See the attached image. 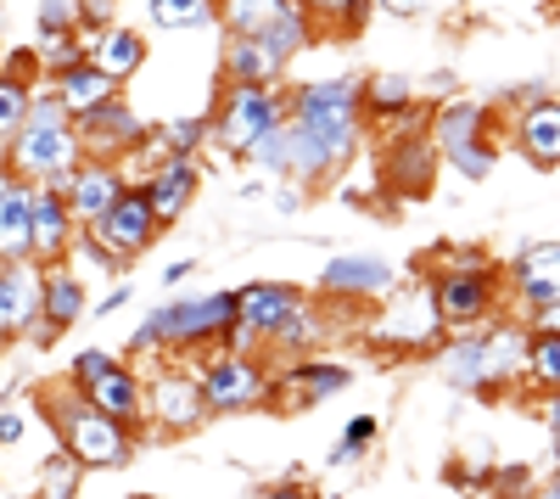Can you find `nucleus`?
<instances>
[{"label":"nucleus","instance_id":"f257e3e1","mask_svg":"<svg viewBox=\"0 0 560 499\" xmlns=\"http://www.w3.org/2000/svg\"><path fill=\"white\" fill-rule=\"evenodd\" d=\"M527 337L533 326L522 314H493L488 326L471 332H448L438 348V371L454 393H471V398H493L522 387L527 376Z\"/></svg>","mask_w":560,"mask_h":499},{"label":"nucleus","instance_id":"f03ea898","mask_svg":"<svg viewBox=\"0 0 560 499\" xmlns=\"http://www.w3.org/2000/svg\"><path fill=\"white\" fill-rule=\"evenodd\" d=\"M34 416L51 427L57 449H62V455H73L84 472H124V466L135 461V449L147 443L135 427L113 421V416L96 410V404H90L79 387H68V376L34 393Z\"/></svg>","mask_w":560,"mask_h":499},{"label":"nucleus","instance_id":"7ed1b4c3","mask_svg":"<svg viewBox=\"0 0 560 499\" xmlns=\"http://www.w3.org/2000/svg\"><path fill=\"white\" fill-rule=\"evenodd\" d=\"M230 326H236V287L179 292V298L140 314V326L129 332V359H158V353L191 359L202 348H224Z\"/></svg>","mask_w":560,"mask_h":499},{"label":"nucleus","instance_id":"20e7f679","mask_svg":"<svg viewBox=\"0 0 560 499\" xmlns=\"http://www.w3.org/2000/svg\"><path fill=\"white\" fill-rule=\"evenodd\" d=\"M359 84H364V73H325V79L287 84V118L337 163V174L359 158L364 129H370L364 107H359Z\"/></svg>","mask_w":560,"mask_h":499},{"label":"nucleus","instance_id":"39448f33","mask_svg":"<svg viewBox=\"0 0 560 499\" xmlns=\"http://www.w3.org/2000/svg\"><path fill=\"white\" fill-rule=\"evenodd\" d=\"M208 416H247L275 404V359L264 348H202L191 353Z\"/></svg>","mask_w":560,"mask_h":499},{"label":"nucleus","instance_id":"423d86ee","mask_svg":"<svg viewBox=\"0 0 560 499\" xmlns=\"http://www.w3.org/2000/svg\"><path fill=\"white\" fill-rule=\"evenodd\" d=\"M68 387H79L96 410H107L113 421L135 427L147 438V376L135 371L129 353H113V348H79L68 359Z\"/></svg>","mask_w":560,"mask_h":499},{"label":"nucleus","instance_id":"0eeeda50","mask_svg":"<svg viewBox=\"0 0 560 499\" xmlns=\"http://www.w3.org/2000/svg\"><path fill=\"white\" fill-rule=\"evenodd\" d=\"M432 303L443 332H471L488 326L493 314H504V264H432Z\"/></svg>","mask_w":560,"mask_h":499},{"label":"nucleus","instance_id":"6e6552de","mask_svg":"<svg viewBox=\"0 0 560 499\" xmlns=\"http://www.w3.org/2000/svg\"><path fill=\"white\" fill-rule=\"evenodd\" d=\"M443 321H438V303H432V281L420 276L409 287H393L382 298V314L370 326V343L382 353H398V359H427L443 348Z\"/></svg>","mask_w":560,"mask_h":499},{"label":"nucleus","instance_id":"1a4fd4ad","mask_svg":"<svg viewBox=\"0 0 560 499\" xmlns=\"http://www.w3.org/2000/svg\"><path fill=\"white\" fill-rule=\"evenodd\" d=\"M275 124H287V79L275 84H224L213 107V147L230 158H247Z\"/></svg>","mask_w":560,"mask_h":499},{"label":"nucleus","instance_id":"9d476101","mask_svg":"<svg viewBox=\"0 0 560 499\" xmlns=\"http://www.w3.org/2000/svg\"><path fill=\"white\" fill-rule=\"evenodd\" d=\"M208 421V404L197 387L191 359L179 353H158V365L147 371V432L158 427L163 438H185Z\"/></svg>","mask_w":560,"mask_h":499},{"label":"nucleus","instance_id":"9b49d317","mask_svg":"<svg viewBox=\"0 0 560 499\" xmlns=\"http://www.w3.org/2000/svg\"><path fill=\"white\" fill-rule=\"evenodd\" d=\"M79 158H84V141L73 124H23L12 135V147L0 152V163L18 179H28V186H62Z\"/></svg>","mask_w":560,"mask_h":499},{"label":"nucleus","instance_id":"f8f14e48","mask_svg":"<svg viewBox=\"0 0 560 499\" xmlns=\"http://www.w3.org/2000/svg\"><path fill=\"white\" fill-rule=\"evenodd\" d=\"M353 387V365L331 353H298V359H275V404L269 410H314V404L337 398Z\"/></svg>","mask_w":560,"mask_h":499},{"label":"nucleus","instance_id":"ddd939ff","mask_svg":"<svg viewBox=\"0 0 560 499\" xmlns=\"http://www.w3.org/2000/svg\"><path fill=\"white\" fill-rule=\"evenodd\" d=\"M438 169H443V152L432 147L427 129H409V135H382V158H376V174H382V192L387 197H432L438 186Z\"/></svg>","mask_w":560,"mask_h":499},{"label":"nucleus","instance_id":"4468645a","mask_svg":"<svg viewBox=\"0 0 560 499\" xmlns=\"http://www.w3.org/2000/svg\"><path fill=\"white\" fill-rule=\"evenodd\" d=\"M319 298L337 309H359V303H382L398 287V269L376 253H337L319 264Z\"/></svg>","mask_w":560,"mask_h":499},{"label":"nucleus","instance_id":"2eb2a0df","mask_svg":"<svg viewBox=\"0 0 560 499\" xmlns=\"http://www.w3.org/2000/svg\"><path fill=\"white\" fill-rule=\"evenodd\" d=\"M84 231L96 236L118 264H135L140 253H147V247L163 236V224H158V213H152L147 192H140V186H124V192H118V202H113L102 219H90Z\"/></svg>","mask_w":560,"mask_h":499},{"label":"nucleus","instance_id":"dca6fc26","mask_svg":"<svg viewBox=\"0 0 560 499\" xmlns=\"http://www.w3.org/2000/svg\"><path fill=\"white\" fill-rule=\"evenodd\" d=\"M73 129H79V141H84V158H124V152H135L140 141H147L158 124L140 118L124 102V90H118V96H107V102H96L90 113H79Z\"/></svg>","mask_w":560,"mask_h":499},{"label":"nucleus","instance_id":"f3484780","mask_svg":"<svg viewBox=\"0 0 560 499\" xmlns=\"http://www.w3.org/2000/svg\"><path fill=\"white\" fill-rule=\"evenodd\" d=\"M504 287L516 298L522 321L560 298V242H522L504 264Z\"/></svg>","mask_w":560,"mask_h":499},{"label":"nucleus","instance_id":"a211bd4d","mask_svg":"<svg viewBox=\"0 0 560 499\" xmlns=\"http://www.w3.org/2000/svg\"><path fill=\"white\" fill-rule=\"evenodd\" d=\"M493 129H499L493 102L465 96V90H454V96L432 102V118H427V135H432V147H438L443 158H448L454 147H465V141H488Z\"/></svg>","mask_w":560,"mask_h":499},{"label":"nucleus","instance_id":"6ab92c4d","mask_svg":"<svg viewBox=\"0 0 560 499\" xmlns=\"http://www.w3.org/2000/svg\"><path fill=\"white\" fill-rule=\"evenodd\" d=\"M129 186L124 179V169H118V158H79L73 163V174L62 179V197H68V213L79 219V224H90V219H102L113 202H118V192Z\"/></svg>","mask_w":560,"mask_h":499},{"label":"nucleus","instance_id":"aec40b11","mask_svg":"<svg viewBox=\"0 0 560 499\" xmlns=\"http://www.w3.org/2000/svg\"><path fill=\"white\" fill-rule=\"evenodd\" d=\"M140 192H147L158 224L168 231V224H179L185 213H191V202L202 197V163L197 158H163L147 179H140Z\"/></svg>","mask_w":560,"mask_h":499},{"label":"nucleus","instance_id":"412c9836","mask_svg":"<svg viewBox=\"0 0 560 499\" xmlns=\"http://www.w3.org/2000/svg\"><path fill=\"white\" fill-rule=\"evenodd\" d=\"M79 236V219L68 213V197L57 186H34V231H28V264H62Z\"/></svg>","mask_w":560,"mask_h":499},{"label":"nucleus","instance_id":"4be33fe9","mask_svg":"<svg viewBox=\"0 0 560 499\" xmlns=\"http://www.w3.org/2000/svg\"><path fill=\"white\" fill-rule=\"evenodd\" d=\"M510 135H516V152L533 163V169H560V96H533L516 107L510 118Z\"/></svg>","mask_w":560,"mask_h":499},{"label":"nucleus","instance_id":"5701e85b","mask_svg":"<svg viewBox=\"0 0 560 499\" xmlns=\"http://www.w3.org/2000/svg\"><path fill=\"white\" fill-rule=\"evenodd\" d=\"M90 314V281L79 276V269L62 258V264H45L39 269V321L57 326L62 337Z\"/></svg>","mask_w":560,"mask_h":499},{"label":"nucleus","instance_id":"b1692460","mask_svg":"<svg viewBox=\"0 0 560 499\" xmlns=\"http://www.w3.org/2000/svg\"><path fill=\"white\" fill-rule=\"evenodd\" d=\"M39 321V264H0V337L18 343Z\"/></svg>","mask_w":560,"mask_h":499},{"label":"nucleus","instance_id":"393cba45","mask_svg":"<svg viewBox=\"0 0 560 499\" xmlns=\"http://www.w3.org/2000/svg\"><path fill=\"white\" fill-rule=\"evenodd\" d=\"M325 343H331V303L303 298L287 321H280V332L269 337V353L275 359H298V353H319Z\"/></svg>","mask_w":560,"mask_h":499},{"label":"nucleus","instance_id":"a878e982","mask_svg":"<svg viewBox=\"0 0 560 499\" xmlns=\"http://www.w3.org/2000/svg\"><path fill=\"white\" fill-rule=\"evenodd\" d=\"M359 107H364V124H398V118H409L415 107H420V84L409 79V73H393V68H382V73H364V84H359Z\"/></svg>","mask_w":560,"mask_h":499},{"label":"nucleus","instance_id":"bb28decb","mask_svg":"<svg viewBox=\"0 0 560 499\" xmlns=\"http://www.w3.org/2000/svg\"><path fill=\"white\" fill-rule=\"evenodd\" d=\"M147 57H152L147 34L129 28V23H107V28L90 34V62H96L102 73H113L118 84H124V79H135L140 68H147Z\"/></svg>","mask_w":560,"mask_h":499},{"label":"nucleus","instance_id":"cd10ccee","mask_svg":"<svg viewBox=\"0 0 560 499\" xmlns=\"http://www.w3.org/2000/svg\"><path fill=\"white\" fill-rule=\"evenodd\" d=\"M224 79L230 84H275V79H287V62L258 34H224Z\"/></svg>","mask_w":560,"mask_h":499},{"label":"nucleus","instance_id":"c85d7f7f","mask_svg":"<svg viewBox=\"0 0 560 499\" xmlns=\"http://www.w3.org/2000/svg\"><path fill=\"white\" fill-rule=\"evenodd\" d=\"M28 231H34V186L28 179H12L0 192V264L28 258Z\"/></svg>","mask_w":560,"mask_h":499},{"label":"nucleus","instance_id":"c756f323","mask_svg":"<svg viewBox=\"0 0 560 499\" xmlns=\"http://www.w3.org/2000/svg\"><path fill=\"white\" fill-rule=\"evenodd\" d=\"M45 84H51L57 96L68 102V113H73V118H79V113H90L96 102H107V96H118V90H124L113 73H102L90 57H84V62H73V68H62L57 79H45Z\"/></svg>","mask_w":560,"mask_h":499},{"label":"nucleus","instance_id":"7c9ffc66","mask_svg":"<svg viewBox=\"0 0 560 499\" xmlns=\"http://www.w3.org/2000/svg\"><path fill=\"white\" fill-rule=\"evenodd\" d=\"M319 34H325V28H319V23H314V18H308L303 7H298V0H292V7H287V12H280V18H275V23H269V28L258 34V39L269 45V51H275L280 62H287V68H292V62H298V57L308 51V45H314Z\"/></svg>","mask_w":560,"mask_h":499},{"label":"nucleus","instance_id":"2f4dec72","mask_svg":"<svg viewBox=\"0 0 560 499\" xmlns=\"http://www.w3.org/2000/svg\"><path fill=\"white\" fill-rule=\"evenodd\" d=\"M158 141L168 147V158H202V147H213V113H185V118H163Z\"/></svg>","mask_w":560,"mask_h":499},{"label":"nucleus","instance_id":"473e14b6","mask_svg":"<svg viewBox=\"0 0 560 499\" xmlns=\"http://www.w3.org/2000/svg\"><path fill=\"white\" fill-rule=\"evenodd\" d=\"M147 23H158L163 34H191V28L219 23V12L213 0H147Z\"/></svg>","mask_w":560,"mask_h":499},{"label":"nucleus","instance_id":"72a5a7b5","mask_svg":"<svg viewBox=\"0 0 560 499\" xmlns=\"http://www.w3.org/2000/svg\"><path fill=\"white\" fill-rule=\"evenodd\" d=\"M287 7H292V0H213L224 34H264Z\"/></svg>","mask_w":560,"mask_h":499},{"label":"nucleus","instance_id":"f704fd0d","mask_svg":"<svg viewBox=\"0 0 560 499\" xmlns=\"http://www.w3.org/2000/svg\"><path fill=\"white\" fill-rule=\"evenodd\" d=\"M538 398L560 393V332H533L527 337V376H522Z\"/></svg>","mask_w":560,"mask_h":499},{"label":"nucleus","instance_id":"c9c22d12","mask_svg":"<svg viewBox=\"0 0 560 499\" xmlns=\"http://www.w3.org/2000/svg\"><path fill=\"white\" fill-rule=\"evenodd\" d=\"M298 7L319 23V28H337V34H359L376 12V0H298Z\"/></svg>","mask_w":560,"mask_h":499},{"label":"nucleus","instance_id":"e433bc0d","mask_svg":"<svg viewBox=\"0 0 560 499\" xmlns=\"http://www.w3.org/2000/svg\"><path fill=\"white\" fill-rule=\"evenodd\" d=\"M84 494V466L73 461V455H57L39 466V483H34V499H79Z\"/></svg>","mask_w":560,"mask_h":499},{"label":"nucleus","instance_id":"4c0bfd02","mask_svg":"<svg viewBox=\"0 0 560 499\" xmlns=\"http://www.w3.org/2000/svg\"><path fill=\"white\" fill-rule=\"evenodd\" d=\"M443 163L465 179V186H482V179L499 169V141H493V135H488V141H465V147H454Z\"/></svg>","mask_w":560,"mask_h":499},{"label":"nucleus","instance_id":"58836bf2","mask_svg":"<svg viewBox=\"0 0 560 499\" xmlns=\"http://www.w3.org/2000/svg\"><path fill=\"white\" fill-rule=\"evenodd\" d=\"M28 96H34L28 84H18V79L0 73V152H7V147H12V135L23 129V118H28Z\"/></svg>","mask_w":560,"mask_h":499},{"label":"nucleus","instance_id":"ea45409f","mask_svg":"<svg viewBox=\"0 0 560 499\" xmlns=\"http://www.w3.org/2000/svg\"><path fill=\"white\" fill-rule=\"evenodd\" d=\"M28 432H34V404L7 398V404H0V449H18Z\"/></svg>","mask_w":560,"mask_h":499},{"label":"nucleus","instance_id":"a19ab883","mask_svg":"<svg viewBox=\"0 0 560 499\" xmlns=\"http://www.w3.org/2000/svg\"><path fill=\"white\" fill-rule=\"evenodd\" d=\"M0 73H7V79H18V84H45V68H39V51H34V45H12V51L7 57H0Z\"/></svg>","mask_w":560,"mask_h":499},{"label":"nucleus","instance_id":"79ce46f5","mask_svg":"<svg viewBox=\"0 0 560 499\" xmlns=\"http://www.w3.org/2000/svg\"><path fill=\"white\" fill-rule=\"evenodd\" d=\"M23 124H73V113H68V102L57 96L51 84H34V96H28V118Z\"/></svg>","mask_w":560,"mask_h":499},{"label":"nucleus","instance_id":"37998d69","mask_svg":"<svg viewBox=\"0 0 560 499\" xmlns=\"http://www.w3.org/2000/svg\"><path fill=\"white\" fill-rule=\"evenodd\" d=\"M34 23H39V34H73L79 28V0H39Z\"/></svg>","mask_w":560,"mask_h":499},{"label":"nucleus","instance_id":"c03bdc74","mask_svg":"<svg viewBox=\"0 0 560 499\" xmlns=\"http://www.w3.org/2000/svg\"><path fill=\"white\" fill-rule=\"evenodd\" d=\"M342 443H353V449H376V443H382V416H370V410L348 416V427H342Z\"/></svg>","mask_w":560,"mask_h":499},{"label":"nucleus","instance_id":"a18cd8bd","mask_svg":"<svg viewBox=\"0 0 560 499\" xmlns=\"http://www.w3.org/2000/svg\"><path fill=\"white\" fill-rule=\"evenodd\" d=\"M118 7L124 0H79V34H96V28L118 23Z\"/></svg>","mask_w":560,"mask_h":499},{"label":"nucleus","instance_id":"49530a36","mask_svg":"<svg viewBox=\"0 0 560 499\" xmlns=\"http://www.w3.org/2000/svg\"><path fill=\"white\" fill-rule=\"evenodd\" d=\"M269 208H275L280 219L303 213V208H308V186H303V179H280V186H275V197H269Z\"/></svg>","mask_w":560,"mask_h":499},{"label":"nucleus","instance_id":"de8ad7c7","mask_svg":"<svg viewBox=\"0 0 560 499\" xmlns=\"http://www.w3.org/2000/svg\"><path fill=\"white\" fill-rule=\"evenodd\" d=\"M129 298H135V287L129 281H113L102 298H90V314H96V321H113L118 309H129Z\"/></svg>","mask_w":560,"mask_h":499},{"label":"nucleus","instance_id":"09e8293b","mask_svg":"<svg viewBox=\"0 0 560 499\" xmlns=\"http://www.w3.org/2000/svg\"><path fill=\"white\" fill-rule=\"evenodd\" d=\"M544 432H549V455H560V393H544Z\"/></svg>","mask_w":560,"mask_h":499},{"label":"nucleus","instance_id":"8fccbe9b","mask_svg":"<svg viewBox=\"0 0 560 499\" xmlns=\"http://www.w3.org/2000/svg\"><path fill=\"white\" fill-rule=\"evenodd\" d=\"M359 461H370V449H353V443H342V438L331 443V455H325V466H331V472H337V466H359Z\"/></svg>","mask_w":560,"mask_h":499},{"label":"nucleus","instance_id":"3c124183","mask_svg":"<svg viewBox=\"0 0 560 499\" xmlns=\"http://www.w3.org/2000/svg\"><path fill=\"white\" fill-rule=\"evenodd\" d=\"M197 276V258H174L168 269H163V287L174 292V287H185V281H191Z\"/></svg>","mask_w":560,"mask_h":499},{"label":"nucleus","instance_id":"603ef678","mask_svg":"<svg viewBox=\"0 0 560 499\" xmlns=\"http://www.w3.org/2000/svg\"><path fill=\"white\" fill-rule=\"evenodd\" d=\"M258 499H314V494H308V488H303L298 477H287V483H269V488H264Z\"/></svg>","mask_w":560,"mask_h":499},{"label":"nucleus","instance_id":"864d4df0","mask_svg":"<svg viewBox=\"0 0 560 499\" xmlns=\"http://www.w3.org/2000/svg\"><path fill=\"white\" fill-rule=\"evenodd\" d=\"M376 7H382L387 18H420V12L432 7V0H376Z\"/></svg>","mask_w":560,"mask_h":499},{"label":"nucleus","instance_id":"5fc2aeb1","mask_svg":"<svg viewBox=\"0 0 560 499\" xmlns=\"http://www.w3.org/2000/svg\"><path fill=\"white\" fill-rule=\"evenodd\" d=\"M57 337H62V332H57V326H45V321H34V326L23 332L28 348H57Z\"/></svg>","mask_w":560,"mask_h":499},{"label":"nucleus","instance_id":"6e6d98bb","mask_svg":"<svg viewBox=\"0 0 560 499\" xmlns=\"http://www.w3.org/2000/svg\"><path fill=\"white\" fill-rule=\"evenodd\" d=\"M527 326H533V332H560V298H555L549 309H538V314H527Z\"/></svg>","mask_w":560,"mask_h":499},{"label":"nucleus","instance_id":"4d7b16f0","mask_svg":"<svg viewBox=\"0 0 560 499\" xmlns=\"http://www.w3.org/2000/svg\"><path fill=\"white\" fill-rule=\"evenodd\" d=\"M533 499H560V483H555V477H549V483H544V488H538V494H533Z\"/></svg>","mask_w":560,"mask_h":499},{"label":"nucleus","instance_id":"13d9d810","mask_svg":"<svg viewBox=\"0 0 560 499\" xmlns=\"http://www.w3.org/2000/svg\"><path fill=\"white\" fill-rule=\"evenodd\" d=\"M124 499H158V494H124Z\"/></svg>","mask_w":560,"mask_h":499},{"label":"nucleus","instance_id":"bf43d9fd","mask_svg":"<svg viewBox=\"0 0 560 499\" xmlns=\"http://www.w3.org/2000/svg\"><path fill=\"white\" fill-rule=\"evenodd\" d=\"M314 499H342V494H314Z\"/></svg>","mask_w":560,"mask_h":499},{"label":"nucleus","instance_id":"052dcab7","mask_svg":"<svg viewBox=\"0 0 560 499\" xmlns=\"http://www.w3.org/2000/svg\"><path fill=\"white\" fill-rule=\"evenodd\" d=\"M555 483H560V455H555Z\"/></svg>","mask_w":560,"mask_h":499},{"label":"nucleus","instance_id":"680f3d73","mask_svg":"<svg viewBox=\"0 0 560 499\" xmlns=\"http://www.w3.org/2000/svg\"><path fill=\"white\" fill-rule=\"evenodd\" d=\"M0 343H7V337H0Z\"/></svg>","mask_w":560,"mask_h":499}]
</instances>
